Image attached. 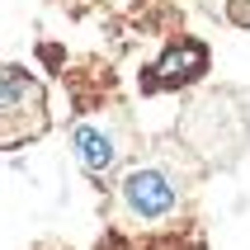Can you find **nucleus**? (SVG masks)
<instances>
[{"label": "nucleus", "instance_id": "obj_2", "mask_svg": "<svg viewBox=\"0 0 250 250\" xmlns=\"http://www.w3.org/2000/svg\"><path fill=\"white\" fill-rule=\"evenodd\" d=\"M0 113H5V132H0L5 146H19V142L42 137V127H47V99H42V85L33 81L24 66H5V81H0Z\"/></svg>", "mask_w": 250, "mask_h": 250}, {"label": "nucleus", "instance_id": "obj_4", "mask_svg": "<svg viewBox=\"0 0 250 250\" xmlns=\"http://www.w3.org/2000/svg\"><path fill=\"white\" fill-rule=\"evenodd\" d=\"M203 71H208V47H203L198 38H175L166 52H161V62L146 71V90L161 95V90H175V85L198 81Z\"/></svg>", "mask_w": 250, "mask_h": 250}, {"label": "nucleus", "instance_id": "obj_1", "mask_svg": "<svg viewBox=\"0 0 250 250\" xmlns=\"http://www.w3.org/2000/svg\"><path fill=\"white\" fill-rule=\"evenodd\" d=\"M189 198V175L170 156L132 161L113 184V222L127 231H161L180 217Z\"/></svg>", "mask_w": 250, "mask_h": 250}, {"label": "nucleus", "instance_id": "obj_3", "mask_svg": "<svg viewBox=\"0 0 250 250\" xmlns=\"http://www.w3.org/2000/svg\"><path fill=\"white\" fill-rule=\"evenodd\" d=\"M71 146H76V161L85 166V175L104 180V175H113V166L127 156V132H123L118 118H90V123L76 127Z\"/></svg>", "mask_w": 250, "mask_h": 250}, {"label": "nucleus", "instance_id": "obj_5", "mask_svg": "<svg viewBox=\"0 0 250 250\" xmlns=\"http://www.w3.org/2000/svg\"><path fill=\"white\" fill-rule=\"evenodd\" d=\"M71 5H85V0H71Z\"/></svg>", "mask_w": 250, "mask_h": 250}]
</instances>
